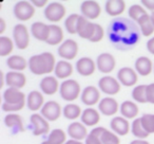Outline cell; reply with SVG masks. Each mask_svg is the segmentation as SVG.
I'll use <instances>...</instances> for the list:
<instances>
[{"mask_svg":"<svg viewBox=\"0 0 154 144\" xmlns=\"http://www.w3.org/2000/svg\"><path fill=\"white\" fill-rule=\"evenodd\" d=\"M140 30L136 22L129 18H114L108 26V37L111 43L118 50L132 49L140 39Z\"/></svg>","mask_w":154,"mask_h":144,"instance_id":"6da1fadb","label":"cell"},{"mask_svg":"<svg viewBox=\"0 0 154 144\" xmlns=\"http://www.w3.org/2000/svg\"><path fill=\"white\" fill-rule=\"evenodd\" d=\"M56 58L51 52H42L33 55L29 59V69L35 75H49L54 72L56 67Z\"/></svg>","mask_w":154,"mask_h":144,"instance_id":"7a4b0ae2","label":"cell"},{"mask_svg":"<svg viewBox=\"0 0 154 144\" xmlns=\"http://www.w3.org/2000/svg\"><path fill=\"white\" fill-rule=\"evenodd\" d=\"M2 110L8 114H17L26 107V97L21 90L7 88L3 91Z\"/></svg>","mask_w":154,"mask_h":144,"instance_id":"3957f363","label":"cell"},{"mask_svg":"<svg viewBox=\"0 0 154 144\" xmlns=\"http://www.w3.org/2000/svg\"><path fill=\"white\" fill-rule=\"evenodd\" d=\"M82 87H80V84L76 80L69 78V80L63 81L60 84L59 94L61 97V99L66 102L73 103L82 95Z\"/></svg>","mask_w":154,"mask_h":144,"instance_id":"277c9868","label":"cell"},{"mask_svg":"<svg viewBox=\"0 0 154 144\" xmlns=\"http://www.w3.org/2000/svg\"><path fill=\"white\" fill-rule=\"evenodd\" d=\"M13 12L15 17L19 21L26 22L34 17L35 13H36V10H35V7L33 5L32 2L21 0V1H18V2L15 3Z\"/></svg>","mask_w":154,"mask_h":144,"instance_id":"5b68a950","label":"cell"},{"mask_svg":"<svg viewBox=\"0 0 154 144\" xmlns=\"http://www.w3.org/2000/svg\"><path fill=\"white\" fill-rule=\"evenodd\" d=\"M13 40L19 50H26L30 45V31L26 24H18L13 29Z\"/></svg>","mask_w":154,"mask_h":144,"instance_id":"8992f818","label":"cell"},{"mask_svg":"<svg viewBox=\"0 0 154 144\" xmlns=\"http://www.w3.org/2000/svg\"><path fill=\"white\" fill-rule=\"evenodd\" d=\"M66 14V9L62 3L54 1L50 2L48 7L45 9V17L50 22H53V24H56L57 22L61 21Z\"/></svg>","mask_w":154,"mask_h":144,"instance_id":"52a82bcc","label":"cell"},{"mask_svg":"<svg viewBox=\"0 0 154 144\" xmlns=\"http://www.w3.org/2000/svg\"><path fill=\"white\" fill-rule=\"evenodd\" d=\"M98 88L103 93L109 95V97H113V95L119 93L120 89H122V84L117 78L111 75H105L99 80Z\"/></svg>","mask_w":154,"mask_h":144,"instance_id":"ba28073f","label":"cell"},{"mask_svg":"<svg viewBox=\"0 0 154 144\" xmlns=\"http://www.w3.org/2000/svg\"><path fill=\"white\" fill-rule=\"evenodd\" d=\"M78 51H79V47H78L77 41L72 38H69L66 39L59 46L57 53L63 60L70 62V60H73L76 58V56L78 55Z\"/></svg>","mask_w":154,"mask_h":144,"instance_id":"9c48e42d","label":"cell"},{"mask_svg":"<svg viewBox=\"0 0 154 144\" xmlns=\"http://www.w3.org/2000/svg\"><path fill=\"white\" fill-rule=\"evenodd\" d=\"M62 110H63V108L61 107V105L58 102L49 101L45 102L42 109L40 110V114L49 122H55V121H57L61 117Z\"/></svg>","mask_w":154,"mask_h":144,"instance_id":"30bf717a","label":"cell"},{"mask_svg":"<svg viewBox=\"0 0 154 144\" xmlns=\"http://www.w3.org/2000/svg\"><path fill=\"white\" fill-rule=\"evenodd\" d=\"M30 122L33 127V135L36 137L50 133V122L43 118L41 114H33L30 118Z\"/></svg>","mask_w":154,"mask_h":144,"instance_id":"8fae6325","label":"cell"},{"mask_svg":"<svg viewBox=\"0 0 154 144\" xmlns=\"http://www.w3.org/2000/svg\"><path fill=\"white\" fill-rule=\"evenodd\" d=\"M117 80L125 87H135L138 82V74L135 69L131 67H124L118 70Z\"/></svg>","mask_w":154,"mask_h":144,"instance_id":"7c38bea8","label":"cell"},{"mask_svg":"<svg viewBox=\"0 0 154 144\" xmlns=\"http://www.w3.org/2000/svg\"><path fill=\"white\" fill-rule=\"evenodd\" d=\"M82 15L88 20H95L101 15V7L94 0H86L80 5Z\"/></svg>","mask_w":154,"mask_h":144,"instance_id":"4fadbf2b","label":"cell"},{"mask_svg":"<svg viewBox=\"0 0 154 144\" xmlns=\"http://www.w3.org/2000/svg\"><path fill=\"white\" fill-rule=\"evenodd\" d=\"M80 100L88 107H93L95 105H98L99 102L101 101L100 90L95 86H87L82 90Z\"/></svg>","mask_w":154,"mask_h":144,"instance_id":"5bb4252c","label":"cell"},{"mask_svg":"<svg viewBox=\"0 0 154 144\" xmlns=\"http://www.w3.org/2000/svg\"><path fill=\"white\" fill-rule=\"evenodd\" d=\"M98 110L103 116L113 117L120 110V105L113 97H106L99 102Z\"/></svg>","mask_w":154,"mask_h":144,"instance_id":"9a60e30c","label":"cell"},{"mask_svg":"<svg viewBox=\"0 0 154 144\" xmlns=\"http://www.w3.org/2000/svg\"><path fill=\"white\" fill-rule=\"evenodd\" d=\"M97 69L100 71L101 73L109 74L113 72L116 67V59L111 53H101L97 56L96 59Z\"/></svg>","mask_w":154,"mask_h":144,"instance_id":"2e32d148","label":"cell"},{"mask_svg":"<svg viewBox=\"0 0 154 144\" xmlns=\"http://www.w3.org/2000/svg\"><path fill=\"white\" fill-rule=\"evenodd\" d=\"M96 62L92 59L89 56H84L80 57L76 62V71L77 73L80 74L82 76H91L95 73L96 70Z\"/></svg>","mask_w":154,"mask_h":144,"instance_id":"e0dca14e","label":"cell"},{"mask_svg":"<svg viewBox=\"0 0 154 144\" xmlns=\"http://www.w3.org/2000/svg\"><path fill=\"white\" fill-rule=\"evenodd\" d=\"M96 31V24L95 22H91L90 20H88L87 18H85L84 16H80L79 22H78V28H77V34L80 38L88 39L89 41H91V39L93 38Z\"/></svg>","mask_w":154,"mask_h":144,"instance_id":"ac0fdd59","label":"cell"},{"mask_svg":"<svg viewBox=\"0 0 154 144\" xmlns=\"http://www.w3.org/2000/svg\"><path fill=\"white\" fill-rule=\"evenodd\" d=\"M26 74L22 72H16V71H9L5 73V84L8 85V88L22 89L26 85Z\"/></svg>","mask_w":154,"mask_h":144,"instance_id":"d6986e66","label":"cell"},{"mask_svg":"<svg viewBox=\"0 0 154 144\" xmlns=\"http://www.w3.org/2000/svg\"><path fill=\"white\" fill-rule=\"evenodd\" d=\"M110 127L113 133L122 137L127 136L131 130V124L129 123V120L122 116L113 117V119L110 122Z\"/></svg>","mask_w":154,"mask_h":144,"instance_id":"ffe728a7","label":"cell"},{"mask_svg":"<svg viewBox=\"0 0 154 144\" xmlns=\"http://www.w3.org/2000/svg\"><path fill=\"white\" fill-rule=\"evenodd\" d=\"M40 90L43 94L45 95H54L57 93L60 89L59 81L56 76L53 75H47L40 81Z\"/></svg>","mask_w":154,"mask_h":144,"instance_id":"44dd1931","label":"cell"},{"mask_svg":"<svg viewBox=\"0 0 154 144\" xmlns=\"http://www.w3.org/2000/svg\"><path fill=\"white\" fill-rule=\"evenodd\" d=\"M89 131L87 129V126L82 122H72L68 127V135L72 140L76 141H82L86 140L89 136Z\"/></svg>","mask_w":154,"mask_h":144,"instance_id":"7402d4cb","label":"cell"},{"mask_svg":"<svg viewBox=\"0 0 154 144\" xmlns=\"http://www.w3.org/2000/svg\"><path fill=\"white\" fill-rule=\"evenodd\" d=\"M45 104V95L39 90L31 91L28 94V97H26V107H28L31 111H38V110H41Z\"/></svg>","mask_w":154,"mask_h":144,"instance_id":"603a6c76","label":"cell"},{"mask_svg":"<svg viewBox=\"0 0 154 144\" xmlns=\"http://www.w3.org/2000/svg\"><path fill=\"white\" fill-rule=\"evenodd\" d=\"M134 69L138 75L148 76L154 70V62L148 56H139L134 64Z\"/></svg>","mask_w":154,"mask_h":144,"instance_id":"cb8c5ba5","label":"cell"},{"mask_svg":"<svg viewBox=\"0 0 154 144\" xmlns=\"http://www.w3.org/2000/svg\"><path fill=\"white\" fill-rule=\"evenodd\" d=\"M50 30H51L50 24H47L41 21H36L31 26V34L34 36L35 39L39 41H45L47 43L50 36Z\"/></svg>","mask_w":154,"mask_h":144,"instance_id":"d4e9b609","label":"cell"},{"mask_svg":"<svg viewBox=\"0 0 154 144\" xmlns=\"http://www.w3.org/2000/svg\"><path fill=\"white\" fill-rule=\"evenodd\" d=\"M73 72H74V67L68 60H59L57 62L55 67V70H54V73L55 76L58 80H69L70 76H72Z\"/></svg>","mask_w":154,"mask_h":144,"instance_id":"484cf974","label":"cell"},{"mask_svg":"<svg viewBox=\"0 0 154 144\" xmlns=\"http://www.w3.org/2000/svg\"><path fill=\"white\" fill-rule=\"evenodd\" d=\"M100 112L98 109H95L93 107H88L82 111V123H84L86 126L94 127L100 122Z\"/></svg>","mask_w":154,"mask_h":144,"instance_id":"4316f807","label":"cell"},{"mask_svg":"<svg viewBox=\"0 0 154 144\" xmlns=\"http://www.w3.org/2000/svg\"><path fill=\"white\" fill-rule=\"evenodd\" d=\"M105 10L109 16L117 18L126 11V2L124 0H108L106 1Z\"/></svg>","mask_w":154,"mask_h":144,"instance_id":"83f0119b","label":"cell"},{"mask_svg":"<svg viewBox=\"0 0 154 144\" xmlns=\"http://www.w3.org/2000/svg\"><path fill=\"white\" fill-rule=\"evenodd\" d=\"M120 114L128 120H135L139 114V108L134 101H125L120 104Z\"/></svg>","mask_w":154,"mask_h":144,"instance_id":"f1b7e54d","label":"cell"},{"mask_svg":"<svg viewBox=\"0 0 154 144\" xmlns=\"http://www.w3.org/2000/svg\"><path fill=\"white\" fill-rule=\"evenodd\" d=\"M7 66L11 69V71L23 72L26 68H29V60L21 55H11L7 59Z\"/></svg>","mask_w":154,"mask_h":144,"instance_id":"f546056e","label":"cell"},{"mask_svg":"<svg viewBox=\"0 0 154 144\" xmlns=\"http://www.w3.org/2000/svg\"><path fill=\"white\" fill-rule=\"evenodd\" d=\"M5 124L7 127L18 133L24 131V124L21 116L18 114H8L5 118Z\"/></svg>","mask_w":154,"mask_h":144,"instance_id":"4dcf8cb0","label":"cell"},{"mask_svg":"<svg viewBox=\"0 0 154 144\" xmlns=\"http://www.w3.org/2000/svg\"><path fill=\"white\" fill-rule=\"evenodd\" d=\"M50 29H51L50 36L47 40V43L50 46H60L64 41V34L62 28L58 24H50Z\"/></svg>","mask_w":154,"mask_h":144,"instance_id":"1f68e13d","label":"cell"},{"mask_svg":"<svg viewBox=\"0 0 154 144\" xmlns=\"http://www.w3.org/2000/svg\"><path fill=\"white\" fill-rule=\"evenodd\" d=\"M66 133L61 128H55L51 130L47 140L41 144H66Z\"/></svg>","mask_w":154,"mask_h":144,"instance_id":"d6a6232c","label":"cell"},{"mask_svg":"<svg viewBox=\"0 0 154 144\" xmlns=\"http://www.w3.org/2000/svg\"><path fill=\"white\" fill-rule=\"evenodd\" d=\"M137 24H138L139 30H140V33L143 36L150 37L153 35L154 26H153V24H152L151 15H150V14H146L145 16H143V17L137 21Z\"/></svg>","mask_w":154,"mask_h":144,"instance_id":"836d02e7","label":"cell"},{"mask_svg":"<svg viewBox=\"0 0 154 144\" xmlns=\"http://www.w3.org/2000/svg\"><path fill=\"white\" fill-rule=\"evenodd\" d=\"M82 111L84 110H82V107L79 105H77L75 103H69L63 107L62 114L66 119L75 122V120H77L78 118H82Z\"/></svg>","mask_w":154,"mask_h":144,"instance_id":"e575fe53","label":"cell"},{"mask_svg":"<svg viewBox=\"0 0 154 144\" xmlns=\"http://www.w3.org/2000/svg\"><path fill=\"white\" fill-rule=\"evenodd\" d=\"M15 43L13 39H11L9 36H0V56L5 57V56H11V54L14 51Z\"/></svg>","mask_w":154,"mask_h":144,"instance_id":"d590c367","label":"cell"},{"mask_svg":"<svg viewBox=\"0 0 154 144\" xmlns=\"http://www.w3.org/2000/svg\"><path fill=\"white\" fill-rule=\"evenodd\" d=\"M131 133H133V136H134L136 139H140V140H146L150 136L143 127L140 118L135 119V120H133V122L131 123Z\"/></svg>","mask_w":154,"mask_h":144,"instance_id":"8d00e7d4","label":"cell"},{"mask_svg":"<svg viewBox=\"0 0 154 144\" xmlns=\"http://www.w3.org/2000/svg\"><path fill=\"white\" fill-rule=\"evenodd\" d=\"M132 99L134 100L135 103L146 104L147 101V85H137L132 90Z\"/></svg>","mask_w":154,"mask_h":144,"instance_id":"74e56055","label":"cell"},{"mask_svg":"<svg viewBox=\"0 0 154 144\" xmlns=\"http://www.w3.org/2000/svg\"><path fill=\"white\" fill-rule=\"evenodd\" d=\"M106 130H107V128H105V127H100V126L94 127L90 131L88 138L85 140V144H103L100 138Z\"/></svg>","mask_w":154,"mask_h":144,"instance_id":"f35d334b","label":"cell"},{"mask_svg":"<svg viewBox=\"0 0 154 144\" xmlns=\"http://www.w3.org/2000/svg\"><path fill=\"white\" fill-rule=\"evenodd\" d=\"M80 16L82 15H79V14H71L64 20V28L68 31L69 34H77V28H78V22H79Z\"/></svg>","mask_w":154,"mask_h":144,"instance_id":"ab89813d","label":"cell"},{"mask_svg":"<svg viewBox=\"0 0 154 144\" xmlns=\"http://www.w3.org/2000/svg\"><path fill=\"white\" fill-rule=\"evenodd\" d=\"M147 13L146 9L143 7L141 5H138V3H135V5H132L130 8L128 9V15L130 17L131 20H133L134 22L138 21L143 16H145Z\"/></svg>","mask_w":154,"mask_h":144,"instance_id":"60d3db41","label":"cell"},{"mask_svg":"<svg viewBox=\"0 0 154 144\" xmlns=\"http://www.w3.org/2000/svg\"><path fill=\"white\" fill-rule=\"evenodd\" d=\"M140 121L143 127L149 135L154 133V114H146L140 117Z\"/></svg>","mask_w":154,"mask_h":144,"instance_id":"b9f144b4","label":"cell"},{"mask_svg":"<svg viewBox=\"0 0 154 144\" xmlns=\"http://www.w3.org/2000/svg\"><path fill=\"white\" fill-rule=\"evenodd\" d=\"M100 140L103 142V144H120L119 136H117L113 131H110L109 129H107L103 133Z\"/></svg>","mask_w":154,"mask_h":144,"instance_id":"7bdbcfd3","label":"cell"},{"mask_svg":"<svg viewBox=\"0 0 154 144\" xmlns=\"http://www.w3.org/2000/svg\"><path fill=\"white\" fill-rule=\"evenodd\" d=\"M105 37V30L99 24H96V31H95V34L93 36V38L91 39V43H99Z\"/></svg>","mask_w":154,"mask_h":144,"instance_id":"ee69618b","label":"cell"},{"mask_svg":"<svg viewBox=\"0 0 154 144\" xmlns=\"http://www.w3.org/2000/svg\"><path fill=\"white\" fill-rule=\"evenodd\" d=\"M147 101L154 105V83L147 85Z\"/></svg>","mask_w":154,"mask_h":144,"instance_id":"f6af8a7d","label":"cell"},{"mask_svg":"<svg viewBox=\"0 0 154 144\" xmlns=\"http://www.w3.org/2000/svg\"><path fill=\"white\" fill-rule=\"evenodd\" d=\"M141 5L149 11H151L152 13H154V0H143Z\"/></svg>","mask_w":154,"mask_h":144,"instance_id":"bcb514c9","label":"cell"},{"mask_svg":"<svg viewBox=\"0 0 154 144\" xmlns=\"http://www.w3.org/2000/svg\"><path fill=\"white\" fill-rule=\"evenodd\" d=\"M32 3L35 8H47L49 5L47 0H33Z\"/></svg>","mask_w":154,"mask_h":144,"instance_id":"7dc6e473","label":"cell"},{"mask_svg":"<svg viewBox=\"0 0 154 144\" xmlns=\"http://www.w3.org/2000/svg\"><path fill=\"white\" fill-rule=\"evenodd\" d=\"M147 49L152 55H154V36H152L151 38L147 41Z\"/></svg>","mask_w":154,"mask_h":144,"instance_id":"c3c4849f","label":"cell"},{"mask_svg":"<svg viewBox=\"0 0 154 144\" xmlns=\"http://www.w3.org/2000/svg\"><path fill=\"white\" fill-rule=\"evenodd\" d=\"M5 29H7V22L3 18H0V34H1V36L5 32Z\"/></svg>","mask_w":154,"mask_h":144,"instance_id":"681fc988","label":"cell"},{"mask_svg":"<svg viewBox=\"0 0 154 144\" xmlns=\"http://www.w3.org/2000/svg\"><path fill=\"white\" fill-rule=\"evenodd\" d=\"M0 81H1V82H0V87L2 88L5 84V73L3 71H0Z\"/></svg>","mask_w":154,"mask_h":144,"instance_id":"f907efd6","label":"cell"},{"mask_svg":"<svg viewBox=\"0 0 154 144\" xmlns=\"http://www.w3.org/2000/svg\"><path fill=\"white\" fill-rule=\"evenodd\" d=\"M130 144H150L148 141L146 140H140V139H135L134 141H132Z\"/></svg>","mask_w":154,"mask_h":144,"instance_id":"816d5d0a","label":"cell"},{"mask_svg":"<svg viewBox=\"0 0 154 144\" xmlns=\"http://www.w3.org/2000/svg\"><path fill=\"white\" fill-rule=\"evenodd\" d=\"M66 144H85V143H82V141H76V140L70 139V140H68V141L66 142Z\"/></svg>","mask_w":154,"mask_h":144,"instance_id":"f5cc1de1","label":"cell"},{"mask_svg":"<svg viewBox=\"0 0 154 144\" xmlns=\"http://www.w3.org/2000/svg\"><path fill=\"white\" fill-rule=\"evenodd\" d=\"M150 15H151V20H152V24H153V26H154V13L150 14Z\"/></svg>","mask_w":154,"mask_h":144,"instance_id":"db71d44e","label":"cell"},{"mask_svg":"<svg viewBox=\"0 0 154 144\" xmlns=\"http://www.w3.org/2000/svg\"><path fill=\"white\" fill-rule=\"evenodd\" d=\"M153 72H154V70H153Z\"/></svg>","mask_w":154,"mask_h":144,"instance_id":"11a10c76","label":"cell"}]
</instances>
